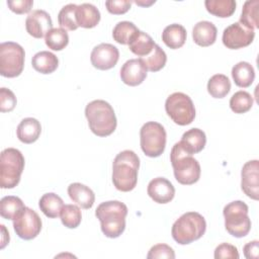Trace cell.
Instances as JSON below:
<instances>
[{
	"mask_svg": "<svg viewBox=\"0 0 259 259\" xmlns=\"http://www.w3.org/2000/svg\"><path fill=\"white\" fill-rule=\"evenodd\" d=\"M170 161L173 167L175 179L183 185H191L200 177V165L180 144L176 143L170 153Z\"/></svg>",
	"mask_w": 259,
	"mask_h": 259,
	"instance_id": "277c9868",
	"label": "cell"
},
{
	"mask_svg": "<svg viewBox=\"0 0 259 259\" xmlns=\"http://www.w3.org/2000/svg\"><path fill=\"white\" fill-rule=\"evenodd\" d=\"M147 258L148 259H161V258L174 259L175 253H174V250L167 244H157L150 249L147 255Z\"/></svg>",
	"mask_w": 259,
	"mask_h": 259,
	"instance_id": "f35d334b",
	"label": "cell"
},
{
	"mask_svg": "<svg viewBox=\"0 0 259 259\" xmlns=\"http://www.w3.org/2000/svg\"><path fill=\"white\" fill-rule=\"evenodd\" d=\"M60 217L62 224L69 229L77 228L82 220L81 210L75 204H65L61 210Z\"/></svg>",
	"mask_w": 259,
	"mask_h": 259,
	"instance_id": "8d00e7d4",
	"label": "cell"
},
{
	"mask_svg": "<svg viewBox=\"0 0 259 259\" xmlns=\"http://www.w3.org/2000/svg\"><path fill=\"white\" fill-rule=\"evenodd\" d=\"M140 143L144 154L151 158L159 157L166 147V131L157 121H148L140 130Z\"/></svg>",
	"mask_w": 259,
	"mask_h": 259,
	"instance_id": "ba28073f",
	"label": "cell"
},
{
	"mask_svg": "<svg viewBox=\"0 0 259 259\" xmlns=\"http://www.w3.org/2000/svg\"><path fill=\"white\" fill-rule=\"evenodd\" d=\"M127 206L118 200H109L100 203L95 215L101 225V231L107 238L119 237L125 229Z\"/></svg>",
	"mask_w": 259,
	"mask_h": 259,
	"instance_id": "7a4b0ae2",
	"label": "cell"
},
{
	"mask_svg": "<svg viewBox=\"0 0 259 259\" xmlns=\"http://www.w3.org/2000/svg\"><path fill=\"white\" fill-rule=\"evenodd\" d=\"M31 65L38 73L51 74L57 70L59 66V59L55 54L49 51H41L32 57Z\"/></svg>",
	"mask_w": 259,
	"mask_h": 259,
	"instance_id": "cb8c5ba5",
	"label": "cell"
},
{
	"mask_svg": "<svg viewBox=\"0 0 259 259\" xmlns=\"http://www.w3.org/2000/svg\"><path fill=\"white\" fill-rule=\"evenodd\" d=\"M24 169V157L15 148H7L0 156V186L1 188H14L20 181Z\"/></svg>",
	"mask_w": 259,
	"mask_h": 259,
	"instance_id": "8992f818",
	"label": "cell"
},
{
	"mask_svg": "<svg viewBox=\"0 0 259 259\" xmlns=\"http://www.w3.org/2000/svg\"><path fill=\"white\" fill-rule=\"evenodd\" d=\"M7 5L9 9L17 14H24L30 11L33 1L32 0H14L7 1Z\"/></svg>",
	"mask_w": 259,
	"mask_h": 259,
	"instance_id": "b9f144b4",
	"label": "cell"
},
{
	"mask_svg": "<svg viewBox=\"0 0 259 259\" xmlns=\"http://www.w3.org/2000/svg\"><path fill=\"white\" fill-rule=\"evenodd\" d=\"M132 1L128 0H107L105 1L106 9L111 14H123L131 8Z\"/></svg>",
	"mask_w": 259,
	"mask_h": 259,
	"instance_id": "60d3db41",
	"label": "cell"
},
{
	"mask_svg": "<svg viewBox=\"0 0 259 259\" xmlns=\"http://www.w3.org/2000/svg\"><path fill=\"white\" fill-rule=\"evenodd\" d=\"M253 96L244 90L237 91L230 99V107L235 113H245L253 105Z\"/></svg>",
	"mask_w": 259,
	"mask_h": 259,
	"instance_id": "d590c367",
	"label": "cell"
},
{
	"mask_svg": "<svg viewBox=\"0 0 259 259\" xmlns=\"http://www.w3.org/2000/svg\"><path fill=\"white\" fill-rule=\"evenodd\" d=\"M138 27L131 21H119L112 30L113 39L120 45H128L132 38L138 33Z\"/></svg>",
	"mask_w": 259,
	"mask_h": 259,
	"instance_id": "d6a6232c",
	"label": "cell"
},
{
	"mask_svg": "<svg viewBox=\"0 0 259 259\" xmlns=\"http://www.w3.org/2000/svg\"><path fill=\"white\" fill-rule=\"evenodd\" d=\"M46 45L53 51H62L69 44V35L62 27L52 28L45 36Z\"/></svg>",
	"mask_w": 259,
	"mask_h": 259,
	"instance_id": "836d02e7",
	"label": "cell"
},
{
	"mask_svg": "<svg viewBox=\"0 0 259 259\" xmlns=\"http://www.w3.org/2000/svg\"><path fill=\"white\" fill-rule=\"evenodd\" d=\"M76 19L79 26L84 28L95 27L100 21V12L91 3H82L77 6Z\"/></svg>",
	"mask_w": 259,
	"mask_h": 259,
	"instance_id": "7402d4cb",
	"label": "cell"
},
{
	"mask_svg": "<svg viewBox=\"0 0 259 259\" xmlns=\"http://www.w3.org/2000/svg\"><path fill=\"white\" fill-rule=\"evenodd\" d=\"M204 5L210 14L221 18L231 16L236 10V1L234 0H206Z\"/></svg>",
	"mask_w": 259,
	"mask_h": 259,
	"instance_id": "f546056e",
	"label": "cell"
},
{
	"mask_svg": "<svg viewBox=\"0 0 259 259\" xmlns=\"http://www.w3.org/2000/svg\"><path fill=\"white\" fill-rule=\"evenodd\" d=\"M241 188L250 198H259V162L251 160L244 164L241 171Z\"/></svg>",
	"mask_w": 259,
	"mask_h": 259,
	"instance_id": "5bb4252c",
	"label": "cell"
},
{
	"mask_svg": "<svg viewBox=\"0 0 259 259\" xmlns=\"http://www.w3.org/2000/svg\"><path fill=\"white\" fill-rule=\"evenodd\" d=\"M85 115L91 132L98 137H107L116 128V116L112 106L105 100L97 99L85 107Z\"/></svg>",
	"mask_w": 259,
	"mask_h": 259,
	"instance_id": "3957f363",
	"label": "cell"
},
{
	"mask_svg": "<svg viewBox=\"0 0 259 259\" xmlns=\"http://www.w3.org/2000/svg\"><path fill=\"white\" fill-rule=\"evenodd\" d=\"M140 60L143 62L148 71L158 72L164 68L167 62V56L158 45H155L152 52L145 57H141Z\"/></svg>",
	"mask_w": 259,
	"mask_h": 259,
	"instance_id": "4dcf8cb0",
	"label": "cell"
},
{
	"mask_svg": "<svg viewBox=\"0 0 259 259\" xmlns=\"http://www.w3.org/2000/svg\"><path fill=\"white\" fill-rule=\"evenodd\" d=\"M118 59V49L115 46L106 42H102L94 47L90 55V61L93 67L103 71L113 68L116 65Z\"/></svg>",
	"mask_w": 259,
	"mask_h": 259,
	"instance_id": "4fadbf2b",
	"label": "cell"
},
{
	"mask_svg": "<svg viewBox=\"0 0 259 259\" xmlns=\"http://www.w3.org/2000/svg\"><path fill=\"white\" fill-rule=\"evenodd\" d=\"M41 133L40 122L33 117L23 118L16 130L17 138L20 142L24 144L34 143Z\"/></svg>",
	"mask_w": 259,
	"mask_h": 259,
	"instance_id": "ffe728a7",
	"label": "cell"
},
{
	"mask_svg": "<svg viewBox=\"0 0 259 259\" xmlns=\"http://www.w3.org/2000/svg\"><path fill=\"white\" fill-rule=\"evenodd\" d=\"M16 102V97L10 89L5 87L0 88V110L2 112H9L13 110Z\"/></svg>",
	"mask_w": 259,
	"mask_h": 259,
	"instance_id": "74e56055",
	"label": "cell"
},
{
	"mask_svg": "<svg viewBox=\"0 0 259 259\" xmlns=\"http://www.w3.org/2000/svg\"><path fill=\"white\" fill-rule=\"evenodd\" d=\"M258 0H248L244 3L242 8V14L240 17V23L250 29H255L259 27L258 20Z\"/></svg>",
	"mask_w": 259,
	"mask_h": 259,
	"instance_id": "83f0119b",
	"label": "cell"
},
{
	"mask_svg": "<svg viewBox=\"0 0 259 259\" xmlns=\"http://www.w3.org/2000/svg\"><path fill=\"white\" fill-rule=\"evenodd\" d=\"M140 159L132 150H124L116 155L112 164V183L122 192L133 190L138 182Z\"/></svg>",
	"mask_w": 259,
	"mask_h": 259,
	"instance_id": "6da1fadb",
	"label": "cell"
},
{
	"mask_svg": "<svg viewBox=\"0 0 259 259\" xmlns=\"http://www.w3.org/2000/svg\"><path fill=\"white\" fill-rule=\"evenodd\" d=\"M68 194L77 205L84 209L91 208L95 201V194L92 189L79 182L71 183L68 186Z\"/></svg>",
	"mask_w": 259,
	"mask_h": 259,
	"instance_id": "ac0fdd59",
	"label": "cell"
},
{
	"mask_svg": "<svg viewBox=\"0 0 259 259\" xmlns=\"http://www.w3.org/2000/svg\"><path fill=\"white\" fill-rule=\"evenodd\" d=\"M205 230L206 223L204 218L196 211H188L175 221L171 234L175 242L180 245H187L200 239Z\"/></svg>",
	"mask_w": 259,
	"mask_h": 259,
	"instance_id": "5b68a950",
	"label": "cell"
},
{
	"mask_svg": "<svg viewBox=\"0 0 259 259\" xmlns=\"http://www.w3.org/2000/svg\"><path fill=\"white\" fill-rule=\"evenodd\" d=\"M38 206L40 210L44 212V214L50 219L58 218L61 213V210L64 206L63 199L54 192L45 193L39 201Z\"/></svg>",
	"mask_w": 259,
	"mask_h": 259,
	"instance_id": "484cf974",
	"label": "cell"
},
{
	"mask_svg": "<svg viewBox=\"0 0 259 259\" xmlns=\"http://www.w3.org/2000/svg\"><path fill=\"white\" fill-rule=\"evenodd\" d=\"M77 6L78 5L76 4L70 3L61 8L58 14V22L62 28L68 30H75L79 27L76 19Z\"/></svg>",
	"mask_w": 259,
	"mask_h": 259,
	"instance_id": "e575fe53",
	"label": "cell"
},
{
	"mask_svg": "<svg viewBox=\"0 0 259 259\" xmlns=\"http://www.w3.org/2000/svg\"><path fill=\"white\" fill-rule=\"evenodd\" d=\"M218 29L215 25L207 20L197 22L192 29L193 41L200 47H208L217 39Z\"/></svg>",
	"mask_w": 259,
	"mask_h": 259,
	"instance_id": "d6986e66",
	"label": "cell"
},
{
	"mask_svg": "<svg viewBox=\"0 0 259 259\" xmlns=\"http://www.w3.org/2000/svg\"><path fill=\"white\" fill-rule=\"evenodd\" d=\"M248 205L242 200L232 201L224 207L225 228L230 235L236 238L248 235L251 230V220L248 215Z\"/></svg>",
	"mask_w": 259,
	"mask_h": 259,
	"instance_id": "52a82bcc",
	"label": "cell"
},
{
	"mask_svg": "<svg viewBox=\"0 0 259 259\" xmlns=\"http://www.w3.org/2000/svg\"><path fill=\"white\" fill-rule=\"evenodd\" d=\"M230 90L231 82L224 74H215L207 82V91L213 98H224Z\"/></svg>",
	"mask_w": 259,
	"mask_h": 259,
	"instance_id": "f1b7e54d",
	"label": "cell"
},
{
	"mask_svg": "<svg viewBox=\"0 0 259 259\" xmlns=\"http://www.w3.org/2000/svg\"><path fill=\"white\" fill-rule=\"evenodd\" d=\"M25 53L23 48L14 41L0 45V74L3 77L14 78L22 73Z\"/></svg>",
	"mask_w": 259,
	"mask_h": 259,
	"instance_id": "9c48e42d",
	"label": "cell"
},
{
	"mask_svg": "<svg viewBox=\"0 0 259 259\" xmlns=\"http://www.w3.org/2000/svg\"><path fill=\"white\" fill-rule=\"evenodd\" d=\"M24 207L25 205L19 197L7 195L0 201V214L6 220H13Z\"/></svg>",
	"mask_w": 259,
	"mask_h": 259,
	"instance_id": "1f68e13d",
	"label": "cell"
},
{
	"mask_svg": "<svg viewBox=\"0 0 259 259\" xmlns=\"http://www.w3.org/2000/svg\"><path fill=\"white\" fill-rule=\"evenodd\" d=\"M243 251L247 259H257L259 255V242L255 240L247 243L244 246Z\"/></svg>",
	"mask_w": 259,
	"mask_h": 259,
	"instance_id": "7bdbcfd3",
	"label": "cell"
},
{
	"mask_svg": "<svg viewBox=\"0 0 259 259\" xmlns=\"http://www.w3.org/2000/svg\"><path fill=\"white\" fill-rule=\"evenodd\" d=\"M135 3L138 4V5H142V6H149V5L153 4V3H155V0H154V1H151V2H149V3H147V2H142V1H135Z\"/></svg>",
	"mask_w": 259,
	"mask_h": 259,
	"instance_id": "ee69618b",
	"label": "cell"
},
{
	"mask_svg": "<svg viewBox=\"0 0 259 259\" xmlns=\"http://www.w3.org/2000/svg\"><path fill=\"white\" fill-rule=\"evenodd\" d=\"M155 45V41L148 33L139 30L138 33L130 41L128 48L135 55L139 57H145L152 52Z\"/></svg>",
	"mask_w": 259,
	"mask_h": 259,
	"instance_id": "4316f807",
	"label": "cell"
},
{
	"mask_svg": "<svg viewBox=\"0 0 259 259\" xmlns=\"http://www.w3.org/2000/svg\"><path fill=\"white\" fill-rule=\"evenodd\" d=\"M180 144L189 154L193 155L203 150L206 144V137L202 130L193 127L182 135Z\"/></svg>",
	"mask_w": 259,
	"mask_h": 259,
	"instance_id": "44dd1931",
	"label": "cell"
},
{
	"mask_svg": "<svg viewBox=\"0 0 259 259\" xmlns=\"http://www.w3.org/2000/svg\"><path fill=\"white\" fill-rule=\"evenodd\" d=\"M232 77L237 86L247 88L255 79V71L250 63L242 61L232 68Z\"/></svg>",
	"mask_w": 259,
	"mask_h": 259,
	"instance_id": "d4e9b609",
	"label": "cell"
},
{
	"mask_svg": "<svg viewBox=\"0 0 259 259\" xmlns=\"http://www.w3.org/2000/svg\"><path fill=\"white\" fill-rule=\"evenodd\" d=\"M255 37V31L247 28L240 22H235L227 26L223 31V44L231 50H238L248 47Z\"/></svg>",
	"mask_w": 259,
	"mask_h": 259,
	"instance_id": "7c38bea8",
	"label": "cell"
},
{
	"mask_svg": "<svg viewBox=\"0 0 259 259\" xmlns=\"http://www.w3.org/2000/svg\"><path fill=\"white\" fill-rule=\"evenodd\" d=\"M186 36V29L183 25L178 23H172L166 26L162 32L163 42L172 50L181 48L185 44Z\"/></svg>",
	"mask_w": 259,
	"mask_h": 259,
	"instance_id": "603a6c76",
	"label": "cell"
},
{
	"mask_svg": "<svg viewBox=\"0 0 259 259\" xmlns=\"http://www.w3.org/2000/svg\"><path fill=\"white\" fill-rule=\"evenodd\" d=\"M25 28L29 35L41 38L53 28V21L47 11L42 9L32 10L25 19Z\"/></svg>",
	"mask_w": 259,
	"mask_h": 259,
	"instance_id": "9a60e30c",
	"label": "cell"
},
{
	"mask_svg": "<svg viewBox=\"0 0 259 259\" xmlns=\"http://www.w3.org/2000/svg\"><path fill=\"white\" fill-rule=\"evenodd\" d=\"M240 257L237 247L231 245L229 243H222L220 244L214 250V258L215 259H223V258H231V259H238Z\"/></svg>",
	"mask_w": 259,
	"mask_h": 259,
	"instance_id": "ab89813d",
	"label": "cell"
},
{
	"mask_svg": "<svg viewBox=\"0 0 259 259\" xmlns=\"http://www.w3.org/2000/svg\"><path fill=\"white\" fill-rule=\"evenodd\" d=\"M12 221L16 235L23 240H32L40 233L41 220L36 211L27 206Z\"/></svg>",
	"mask_w": 259,
	"mask_h": 259,
	"instance_id": "8fae6325",
	"label": "cell"
},
{
	"mask_svg": "<svg viewBox=\"0 0 259 259\" xmlns=\"http://www.w3.org/2000/svg\"><path fill=\"white\" fill-rule=\"evenodd\" d=\"M165 110L179 125L190 124L195 117V107L191 98L183 92H174L165 101Z\"/></svg>",
	"mask_w": 259,
	"mask_h": 259,
	"instance_id": "30bf717a",
	"label": "cell"
},
{
	"mask_svg": "<svg viewBox=\"0 0 259 259\" xmlns=\"http://www.w3.org/2000/svg\"><path fill=\"white\" fill-rule=\"evenodd\" d=\"M148 70L140 59H131L120 68L121 81L128 86H138L147 77Z\"/></svg>",
	"mask_w": 259,
	"mask_h": 259,
	"instance_id": "e0dca14e",
	"label": "cell"
},
{
	"mask_svg": "<svg viewBox=\"0 0 259 259\" xmlns=\"http://www.w3.org/2000/svg\"><path fill=\"white\" fill-rule=\"evenodd\" d=\"M147 192L155 202L168 203L174 198L175 188L168 179L157 177L149 182Z\"/></svg>",
	"mask_w": 259,
	"mask_h": 259,
	"instance_id": "2e32d148",
	"label": "cell"
}]
</instances>
